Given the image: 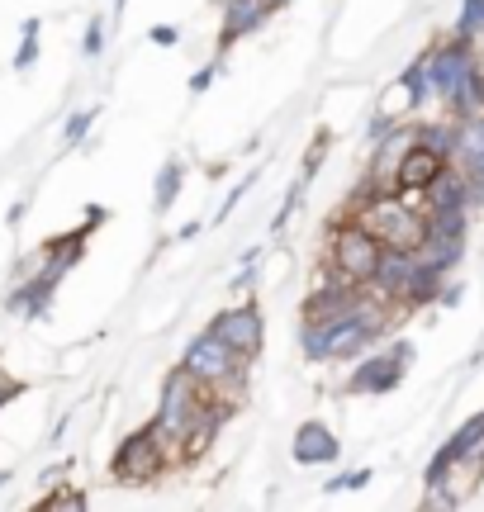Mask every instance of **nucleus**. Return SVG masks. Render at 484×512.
I'll return each mask as SVG.
<instances>
[{"mask_svg": "<svg viewBox=\"0 0 484 512\" xmlns=\"http://www.w3.org/2000/svg\"><path fill=\"white\" fill-rule=\"evenodd\" d=\"M390 318L394 304L366 290L356 309L337 313V318H304L299 323V351H304V361H352V356L375 347V337L390 328Z\"/></svg>", "mask_w": 484, "mask_h": 512, "instance_id": "f257e3e1", "label": "nucleus"}, {"mask_svg": "<svg viewBox=\"0 0 484 512\" xmlns=\"http://www.w3.org/2000/svg\"><path fill=\"white\" fill-rule=\"evenodd\" d=\"M352 223H361L380 247H404L418 252V242L428 233V209L409 204L394 190H371V195H356V214Z\"/></svg>", "mask_w": 484, "mask_h": 512, "instance_id": "f03ea898", "label": "nucleus"}, {"mask_svg": "<svg viewBox=\"0 0 484 512\" xmlns=\"http://www.w3.org/2000/svg\"><path fill=\"white\" fill-rule=\"evenodd\" d=\"M209 399H214V394H209L205 384L190 380L186 370H171L167 380H162V403H157V418H152L148 427L157 432V441L167 446L171 465H181V441H186V432L195 422L205 418Z\"/></svg>", "mask_w": 484, "mask_h": 512, "instance_id": "7ed1b4c3", "label": "nucleus"}, {"mask_svg": "<svg viewBox=\"0 0 484 512\" xmlns=\"http://www.w3.org/2000/svg\"><path fill=\"white\" fill-rule=\"evenodd\" d=\"M181 370H186L195 384H205L209 394L228 408H238L242 399V380H247V361H242L233 347H224L214 332H200L195 342L181 356Z\"/></svg>", "mask_w": 484, "mask_h": 512, "instance_id": "20e7f679", "label": "nucleus"}, {"mask_svg": "<svg viewBox=\"0 0 484 512\" xmlns=\"http://www.w3.org/2000/svg\"><path fill=\"white\" fill-rule=\"evenodd\" d=\"M380 261V242L361 228V223L342 219L333 223V238H328V256H323V275L337 285H366Z\"/></svg>", "mask_w": 484, "mask_h": 512, "instance_id": "39448f33", "label": "nucleus"}, {"mask_svg": "<svg viewBox=\"0 0 484 512\" xmlns=\"http://www.w3.org/2000/svg\"><path fill=\"white\" fill-rule=\"evenodd\" d=\"M167 470H171V456H167V446L157 441L152 427L129 432V437L119 441L114 460H110V475L119 479V484H129V489H138V484H157Z\"/></svg>", "mask_w": 484, "mask_h": 512, "instance_id": "423d86ee", "label": "nucleus"}, {"mask_svg": "<svg viewBox=\"0 0 484 512\" xmlns=\"http://www.w3.org/2000/svg\"><path fill=\"white\" fill-rule=\"evenodd\" d=\"M209 332L224 342V347H233L252 366L261 356V347H266V318H261V304L257 299H247V304H233V309L214 313V323H209Z\"/></svg>", "mask_w": 484, "mask_h": 512, "instance_id": "0eeeda50", "label": "nucleus"}, {"mask_svg": "<svg viewBox=\"0 0 484 512\" xmlns=\"http://www.w3.org/2000/svg\"><path fill=\"white\" fill-rule=\"evenodd\" d=\"M409 361H413V342H394L390 351H375V356L361 351L356 370L347 375V394H390L394 384L404 380Z\"/></svg>", "mask_w": 484, "mask_h": 512, "instance_id": "6e6552de", "label": "nucleus"}, {"mask_svg": "<svg viewBox=\"0 0 484 512\" xmlns=\"http://www.w3.org/2000/svg\"><path fill=\"white\" fill-rule=\"evenodd\" d=\"M451 166H461V176L470 185V204L484 200V114L456 119V152Z\"/></svg>", "mask_w": 484, "mask_h": 512, "instance_id": "1a4fd4ad", "label": "nucleus"}, {"mask_svg": "<svg viewBox=\"0 0 484 512\" xmlns=\"http://www.w3.org/2000/svg\"><path fill=\"white\" fill-rule=\"evenodd\" d=\"M442 166H447V157H437V152L423 143H409L404 157L394 162V190H399V195H423Z\"/></svg>", "mask_w": 484, "mask_h": 512, "instance_id": "9d476101", "label": "nucleus"}, {"mask_svg": "<svg viewBox=\"0 0 484 512\" xmlns=\"http://www.w3.org/2000/svg\"><path fill=\"white\" fill-rule=\"evenodd\" d=\"M271 15H276V5H271V0H224V29H219V48H233L238 38L257 34Z\"/></svg>", "mask_w": 484, "mask_h": 512, "instance_id": "9b49d317", "label": "nucleus"}, {"mask_svg": "<svg viewBox=\"0 0 484 512\" xmlns=\"http://www.w3.org/2000/svg\"><path fill=\"white\" fill-rule=\"evenodd\" d=\"M342 456V441L328 422H299L295 432V460L299 465H333Z\"/></svg>", "mask_w": 484, "mask_h": 512, "instance_id": "f8f14e48", "label": "nucleus"}, {"mask_svg": "<svg viewBox=\"0 0 484 512\" xmlns=\"http://www.w3.org/2000/svg\"><path fill=\"white\" fill-rule=\"evenodd\" d=\"M423 209H470V185L461 176V166H442L432 185L423 190Z\"/></svg>", "mask_w": 484, "mask_h": 512, "instance_id": "ddd939ff", "label": "nucleus"}, {"mask_svg": "<svg viewBox=\"0 0 484 512\" xmlns=\"http://www.w3.org/2000/svg\"><path fill=\"white\" fill-rule=\"evenodd\" d=\"M413 143L432 147L437 157H447V162H451V152H456V119H437V124H418V128H413Z\"/></svg>", "mask_w": 484, "mask_h": 512, "instance_id": "4468645a", "label": "nucleus"}, {"mask_svg": "<svg viewBox=\"0 0 484 512\" xmlns=\"http://www.w3.org/2000/svg\"><path fill=\"white\" fill-rule=\"evenodd\" d=\"M181 185H186V166L171 157L162 171H157V195H152V204H157V214H167L171 204H176V195H181Z\"/></svg>", "mask_w": 484, "mask_h": 512, "instance_id": "2eb2a0df", "label": "nucleus"}, {"mask_svg": "<svg viewBox=\"0 0 484 512\" xmlns=\"http://www.w3.org/2000/svg\"><path fill=\"white\" fill-rule=\"evenodd\" d=\"M38 29H43V24H38V19H24V24H19L15 72H29V67H34V62H38Z\"/></svg>", "mask_w": 484, "mask_h": 512, "instance_id": "dca6fc26", "label": "nucleus"}, {"mask_svg": "<svg viewBox=\"0 0 484 512\" xmlns=\"http://www.w3.org/2000/svg\"><path fill=\"white\" fill-rule=\"evenodd\" d=\"M328 147H333V133H318L314 143H309L304 162H299V185H309L318 176V166H323V157H328Z\"/></svg>", "mask_w": 484, "mask_h": 512, "instance_id": "f3484780", "label": "nucleus"}, {"mask_svg": "<svg viewBox=\"0 0 484 512\" xmlns=\"http://www.w3.org/2000/svg\"><path fill=\"white\" fill-rule=\"evenodd\" d=\"M484 34V0H466L461 19H456V38H480Z\"/></svg>", "mask_w": 484, "mask_h": 512, "instance_id": "a211bd4d", "label": "nucleus"}, {"mask_svg": "<svg viewBox=\"0 0 484 512\" xmlns=\"http://www.w3.org/2000/svg\"><path fill=\"white\" fill-rule=\"evenodd\" d=\"M38 508H43V512H76V508H86V494H81V489H67V484H62V489H53V494L43 498Z\"/></svg>", "mask_w": 484, "mask_h": 512, "instance_id": "6ab92c4d", "label": "nucleus"}, {"mask_svg": "<svg viewBox=\"0 0 484 512\" xmlns=\"http://www.w3.org/2000/svg\"><path fill=\"white\" fill-rule=\"evenodd\" d=\"M91 124H95V110L72 114V119L62 124V138H67V143H86V133H91Z\"/></svg>", "mask_w": 484, "mask_h": 512, "instance_id": "aec40b11", "label": "nucleus"}, {"mask_svg": "<svg viewBox=\"0 0 484 512\" xmlns=\"http://www.w3.org/2000/svg\"><path fill=\"white\" fill-rule=\"evenodd\" d=\"M361 484H371V470H347V475L328 479V494H347V489H361Z\"/></svg>", "mask_w": 484, "mask_h": 512, "instance_id": "412c9836", "label": "nucleus"}, {"mask_svg": "<svg viewBox=\"0 0 484 512\" xmlns=\"http://www.w3.org/2000/svg\"><path fill=\"white\" fill-rule=\"evenodd\" d=\"M81 53L86 57L105 53V19H91V24H86V43H81Z\"/></svg>", "mask_w": 484, "mask_h": 512, "instance_id": "4be33fe9", "label": "nucleus"}, {"mask_svg": "<svg viewBox=\"0 0 484 512\" xmlns=\"http://www.w3.org/2000/svg\"><path fill=\"white\" fill-rule=\"evenodd\" d=\"M148 38L157 48H176V43H181V29H176V24H157V29H148Z\"/></svg>", "mask_w": 484, "mask_h": 512, "instance_id": "5701e85b", "label": "nucleus"}, {"mask_svg": "<svg viewBox=\"0 0 484 512\" xmlns=\"http://www.w3.org/2000/svg\"><path fill=\"white\" fill-rule=\"evenodd\" d=\"M252 181H257V176H247V181H238V185H233V195H228V200H224V209H219V219H228V214L238 209V204H242V195L252 190Z\"/></svg>", "mask_w": 484, "mask_h": 512, "instance_id": "b1692460", "label": "nucleus"}, {"mask_svg": "<svg viewBox=\"0 0 484 512\" xmlns=\"http://www.w3.org/2000/svg\"><path fill=\"white\" fill-rule=\"evenodd\" d=\"M214 76H219V67H200V72L190 76V91H195V95L209 91V86H214Z\"/></svg>", "mask_w": 484, "mask_h": 512, "instance_id": "393cba45", "label": "nucleus"}, {"mask_svg": "<svg viewBox=\"0 0 484 512\" xmlns=\"http://www.w3.org/2000/svg\"><path fill=\"white\" fill-rule=\"evenodd\" d=\"M15 394H19V384H15V380H5V375H0V408H5V403L15 399Z\"/></svg>", "mask_w": 484, "mask_h": 512, "instance_id": "a878e982", "label": "nucleus"}, {"mask_svg": "<svg viewBox=\"0 0 484 512\" xmlns=\"http://www.w3.org/2000/svg\"><path fill=\"white\" fill-rule=\"evenodd\" d=\"M5 484H10V470H0V489H5Z\"/></svg>", "mask_w": 484, "mask_h": 512, "instance_id": "bb28decb", "label": "nucleus"}, {"mask_svg": "<svg viewBox=\"0 0 484 512\" xmlns=\"http://www.w3.org/2000/svg\"><path fill=\"white\" fill-rule=\"evenodd\" d=\"M271 5H276V10H280V5H290V0H271Z\"/></svg>", "mask_w": 484, "mask_h": 512, "instance_id": "cd10ccee", "label": "nucleus"}]
</instances>
